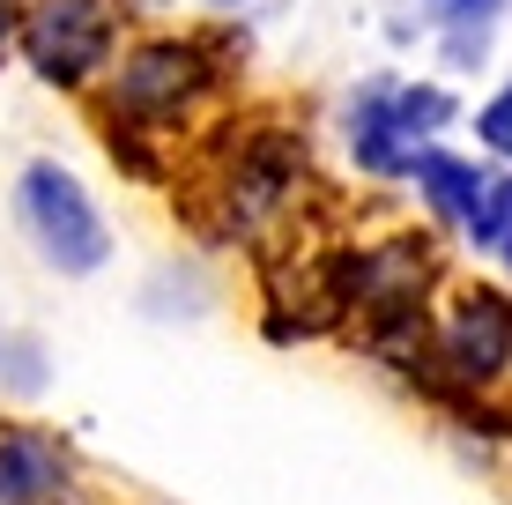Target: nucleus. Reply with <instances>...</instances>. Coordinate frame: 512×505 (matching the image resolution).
Instances as JSON below:
<instances>
[{"mask_svg":"<svg viewBox=\"0 0 512 505\" xmlns=\"http://www.w3.org/2000/svg\"><path fill=\"white\" fill-rule=\"evenodd\" d=\"M201 90H208V52L193 38H149V45L127 52L112 104L127 119H141V127H171Z\"/></svg>","mask_w":512,"mask_h":505,"instance_id":"4","label":"nucleus"},{"mask_svg":"<svg viewBox=\"0 0 512 505\" xmlns=\"http://www.w3.org/2000/svg\"><path fill=\"white\" fill-rule=\"evenodd\" d=\"M468 238H475V246H490L498 260H512V179L483 194V216L468 223Z\"/></svg>","mask_w":512,"mask_h":505,"instance_id":"11","label":"nucleus"},{"mask_svg":"<svg viewBox=\"0 0 512 505\" xmlns=\"http://www.w3.org/2000/svg\"><path fill=\"white\" fill-rule=\"evenodd\" d=\"M297 179H305V149L290 134H245V142L223 156V179H216V216L231 231H253L290 208Z\"/></svg>","mask_w":512,"mask_h":505,"instance_id":"3","label":"nucleus"},{"mask_svg":"<svg viewBox=\"0 0 512 505\" xmlns=\"http://www.w3.org/2000/svg\"><path fill=\"white\" fill-rule=\"evenodd\" d=\"M60 446L38 431H0V505H45L60 491Z\"/></svg>","mask_w":512,"mask_h":505,"instance_id":"7","label":"nucleus"},{"mask_svg":"<svg viewBox=\"0 0 512 505\" xmlns=\"http://www.w3.org/2000/svg\"><path fill=\"white\" fill-rule=\"evenodd\" d=\"M15 208H23V231L38 238V253H45L60 275H97V268H104V253H112V231H104L97 201L82 194L75 171H60V164H30V171H23V194H15Z\"/></svg>","mask_w":512,"mask_h":505,"instance_id":"1","label":"nucleus"},{"mask_svg":"<svg viewBox=\"0 0 512 505\" xmlns=\"http://www.w3.org/2000/svg\"><path fill=\"white\" fill-rule=\"evenodd\" d=\"M453 119V97L446 90H431V82H416V90H394V127L409 134L416 149H431V134Z\"/></svg>","mask_w":512,"mask_h":505,"instance_id":"9","label":"nucleus"},{"mask_svg":"<svg viewBox=\"0 0 512 505\" xmlns=\"http://www.w3.org/2000/svg\"><path fill=\"white\" fill-rule=\"evenodd\" d=\"M438 357H446V379L461 387H490V379L512 372V305L498 290H461L453 320L438 327Z\"/></svg>","mask_w":512,"mask_h":505,"instance_id":"5","label":"nucleus"},{"mask_svg":"<svg viewBox=\"0 0 512 505\" xmlns=\"http://www.w3.org/2000/svg\"><path fill=\"white\" fill-rule=\"evenodd\" d=\"M490 8H498V0H446L453 23H475V30H483V15H490Z\"/></svg>","mask_w":512,"mask_h":505,"instance_id":"13","label":"nucleus"},{"mask_svg":"<svg viewBox=\"0 0 512 505\" xmlns=\"http://www.w3.org/2000/svg\"><path fill=\"white\" fill-rule=\"evenodd\" d=\"M409 179L423 186V201H431V216H438V223H461V231H468V223L483 216V194H490V186H483V171H475L468 156L423 149Z\"/></svg>","mask_w":512,"mask_h":505,"instance_id":"8","label":"nucleus"},{"mask_svg":"<svg viewBox=\"0 0 512 505\" xmlns=\"http://www.w3.org/2000/svg\"><path fill=\"white\" fill-rule=\"evenodd\" d=\"M349 149H357L364 171H379V179H394V171H416V142L394 127V82H364L357 97H349Z\"/></svg>","mask_w":512,"mask_h":505,"instance_id":"6","label":"nucleus"},{"mask_svg":"<svg viewBox=\"0 0 512 505\" xmlns=\"http://www.w3.org/2000/svg\"><path fill=\"white\" fill-rule=\"evenodd\" d=\"M0 387L8 394H38L45 387V350L30 335H0Z\"/></svg>","mask_w":512,"mask_h":505,"instance_id":"10","label":"nucleus"},{"mask_svg":"<svg viewBox=\"0 0 512 505\" xmlns=\"http://www.w3.org/2000/svg\"><path fill=\"white\" fill-rule=\"evenodd\" d=\"M15 30H23V0H0V52H8Z\"/></svg>","mask_w":512,"mask_h":505,"instance_id":"14","label":"nucleus"},{"mask_svg":"<svg viewBox=\"0 0 512 505\" xmlns=\"http://www.w3.org/2000/svg\"><path fill=\"white\" fill-rule=\"evenodd\" d=\"M23 52L45 82L75 90L112 52V0H30L23 8Z\"/></svg>","mask_w":512,"mask_h":505,"instance_id":"2","label":"nucleus"},{"mask_svg":"<svg viewBox=\"0 0 512 505\" xmlns=\"http://www.w3.org/2000/svg\"><path fill=\"white\" fill-rule=\"evenodd\" d=\"M475 134H483V142L498 149V156H512V82H505V90H498V97L483 104V119H475Z\"/></svg>","mask_w":512,"mask_h":505,"instance_id":"12","label":"nucleus"}]
</instances>
